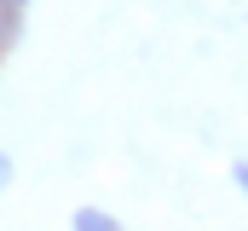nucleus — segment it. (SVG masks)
I'll use <instances>...</instances> for the list:
<instances>
[{
	"instance_id": "1",
	"label": "nucleus",
	"mask_w": 248,
	"mask_h": 231,
	"mask_svg": "<svg viewBox=\"0 0 248 231\" xmlns=\"http://www.w3.org/2000/svg\"><path fill=\"white\" fill-rule=\"evenodd\" d=\"M69 231H122V220L104 214V208H75L69 214Z\"/></svg>"
},
{
	"instance_id": "2",
	"label": "nucleus",
	"mask_w": 248,
	"mask_h": 231,
	"mask_svg": "<svg viewBox=\"0 0 248 231\" xmlns=\"http://www.w3.org/2000/svg\"><path fill=\"white\" fill-rule=\"evenodd\" d=\"M231 185H237V191L248 197V162H231Z\"/></svg>"
},
{
	"instance_id": "3",
	"label": "nucleus",
	"mask_w": 248,
	"mask_h": 231,
	"mask_svg": "<svg viewBox=\"0 0 248 231\" xmlns=\"http://www.w3.org/2000/svg\"><path fill=\"white\" fill-rule=\"evenodd\" d=\"M6 185H12V156L0 150V197H6Z\"/></svg>"
}]
</instances>
